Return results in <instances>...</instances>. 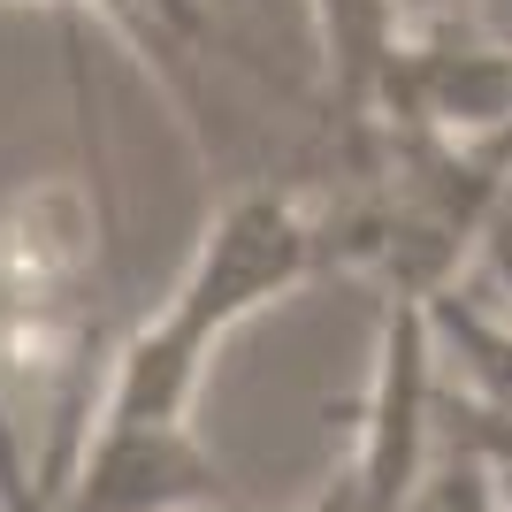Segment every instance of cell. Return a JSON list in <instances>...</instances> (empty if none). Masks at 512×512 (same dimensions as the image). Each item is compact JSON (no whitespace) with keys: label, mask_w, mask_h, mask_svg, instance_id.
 <instances>
[{"label":"cell","mask_w":512,"mask_h":512,"mask_svg":"<svg viewBox=\"0 0 512 512\" xmlns=\"http://www.w3.org/2000/svg\"><path fill=\"white\" fill-rule=\"evenodd\" d=\"M69 85H77V130H85L92 169L39 176L0 199V406L16 413L54 505L77 474V451L92 436L107 367H115V352H107L115 199H107L85 54H69Z\"/></svg>","instance_id":"obj_1"},{"label":"cell","mask_w":512,"mask_h":512,"mask_svg":"<svg viewBox=\"0 0 512 512\" xmlns=\"http://www.w3.org/2000/svg\"><path fill=\"white\" fill-rule=\"evenodd\" d=\"M482 276H490V299L512 314V199H505V214L490 222V237H482Z\"/></svg>","instance_id":"obj_5"},{"label":"cell","mask_w":512,"mask_h":512,"mask_svg":"<svg viewBox=\"0 0 512 512\" xmlns=\"http://www.w3.org/2000/svg\"><path fill=\"white\" fill-rule=\"evenodd\" d=\"M428 329H436V360L459 375V398L512 413V314L505 306L451 283V291L428 299Z\"/></svg>","instance_id":"obj_3"},{"label":"cell","mask_w":512,"mask_h":512,"mask_svg":"<svg viewBox=\"0 0 512 512\" xmlns=\"http://www.w3.org/2000/svg\"><path fill=\"white\" fill-rule=\"evenodd\" d=\"M314 31H321V69H329V123L383 115L390 77L413 46L398 0H314Z\"/></svg>","instance_id":"obj_2"},{"label":"cell","mask_w":512,"mask_h":512,"mask_svg":"<svg viewBox=\"0 0 512 512\" xmlns=\"http://www.w3.org/2000/svg\"><path fill=\"white\" fill-rule=\"evenodd\" d=\"M306 512H344V497H337V490H321V497H314Z\"/></svg>","instance_id":"obj_6"},{"label":"cell","mask_w":512,"mask_h":512,"mask_svg":"<svg viewBox=\"0 0 512 512\" xmlns=\"http://www.w3.org/2000/svg\"><path fill=\"white\" fill-rule=\"evenodd\" d=\"M406 39H444V31H474V0H398Z\"/></svg>","instance_id":"obj_4"}]
</instances>
